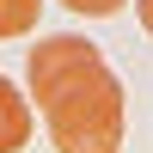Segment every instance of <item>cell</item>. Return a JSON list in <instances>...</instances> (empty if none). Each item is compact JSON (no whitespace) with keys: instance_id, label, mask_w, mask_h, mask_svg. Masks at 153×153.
I'll return each mask as SVG.
<instances>
[{"instance_id":"6da1fadb","label":"cell","mask_w":153,"mask_h":153,"mask_svg":"<svg viewBox=\"0 0 153 153\" xmlns=\"http://www.w3.org/2000/svg\"><path fill=\"white\" fill-rule=\"evenodd\" d=\"M25 80L55 153H123V80L86 37H43L25 55Z\"/></svg>"},{"instance_id":"7a4b0ae2","label":"cell","mask_w":153,"mask_h":153,"mask_svg":"<svg viewBox=\"0 0 153 153\" xmlns=\"http://www.w3.org/2000/svg\"><path fill=\"white\" fill-rule=\"evenodd\" d=\"M31 141V104H25V92L0 74V153H19Z\"/></svg>"},{"instance_id":"3957f363","label":"cell","mask_w":153,"mask_h":153,"mask_svg":"<svg viewBox=\"0 0 153 153\" xmlns=\"http://www.w3.org/2000/svg\"><path fill=\"white\" fill-rule=\"evenodd\" d=\"M43 19V0H0V43L6 37H31Z\"/></svg>"},{"instance_id":"277c9868","label":"cell","mask_w":153,"mask_h":153,"mask_svg":"<svg viewBox=\"0 0 153 153\" xmlns=\"http://www.w3.org/2000/svg\"><path fill=\"white\" fill-rule=\"evenodd\" d=\"M68 12H80V19H110V12H123L129 0H61Z\"/></svg>"},{"instance_id":"5b68a950","label":"cell","mask_w":153,"mask_h":153,"mask_svg":"<svg viewBox=\"0 0 153 153\" xmlns=\"http://www.w3.org/2000/svg\"><path fill=\"white\" fill-rule=\"evenodd\" d=\"M135 12H141V25H147V37H153V0H135Z\"/></svg>"}]
</instances>
